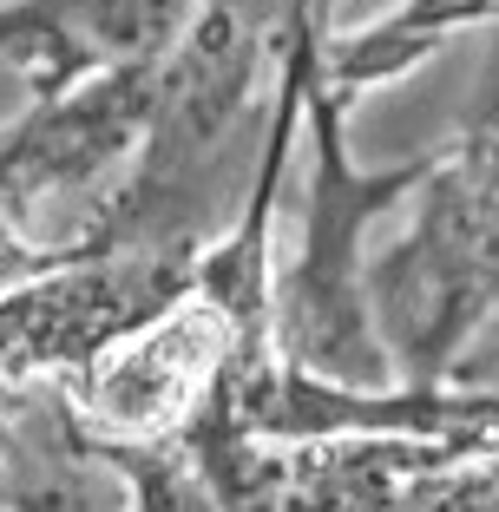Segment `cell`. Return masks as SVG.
Listing matches in <instances>:
<instances>
[{"mask_svg": "<svg viewBox=\"0 0 499 512\" xmlns=\"http://www.w3.org/2000/svg\"><path fill=\"white\" fill-rule=\"evenodd\" d=\"M184 0H7L0 53L20 66L40 106H60L73 79L145 66Z\"/></svg>", "mask_w": 499, "mask_h": 512, "instance_id": "cell-1", "label": "cell"}]
</instances>
